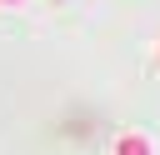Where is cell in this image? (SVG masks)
<instances>
[{
  "mask_svg": "<svg viewBox=\"0 0 160 155\" xmlns=\"http://www.w3.org/2000/svg\"><path fill=\"white\" fill-rule=\"evenodd\" d=\"M115 155H150V140L135 135V130H125V135L115 140Z\"/></svg>",
  "mask_w": 160,
  "mask_h": 155,
  "instance_id": "cell-1",
  "label": "cell"
},
{
  "mask_svg": "<svg viewBox=\"0 0 160 155\" xmlns=\"http://www.w3.org/2000/svg\"><path fill=\"white\" fill-rule=\"evenodd\" d=\"M10 5H20V0H10Z\"/></svg>",
  "mask_w": 160,
  "mask_h": 155,
  "instance_id": "cell-2",
  "label": "cell"
}]
</instances>
